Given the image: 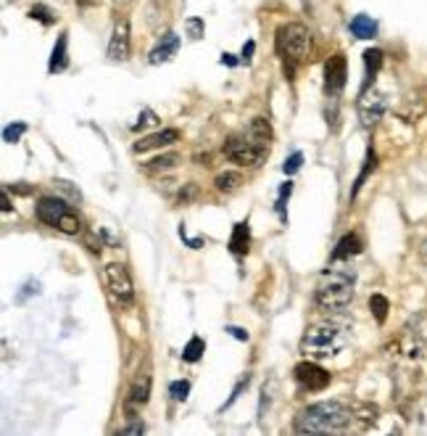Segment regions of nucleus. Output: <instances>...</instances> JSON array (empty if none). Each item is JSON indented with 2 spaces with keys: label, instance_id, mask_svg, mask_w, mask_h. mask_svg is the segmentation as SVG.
Wrapping results in <instances>:
<instances>
[{
  "label": "nucleus",
  "instance_id": "f257e3e1",
  "mask_svg": "<svg viewBox=\"0 0 427 436\" xmlns=\"http://www.w3.org/2000/svg\"><path fill=\"white\" fill-rule=\"evenodd\" d=\"M356 421V405L343 400L317 402L306 410L298 412L296 431L298 434H338L345 426Z\"/></svg>",
  "mask_w": 427,
  "mask_h": 436
},
{
  "label": "nucleus",
  "instance_id": "f03ea898",
  "mask_svg": "<svg viewBox=\"0 0 427 436\" xmlns=\"http://www.w3.org/2000/svg\"><path fill=\"white\" fill-rule=\"evenodd\" d=\"M354 286H356V270L351 265L343 267H327L322 280L314 291V302L322 312L340 315L354 302Z\"/></svg>",
  "mask_w": 427,
  "mask_h": 436
},
{
  "label": "nucleus",
  "instance_id": "7ed1b4c3",
  "mask_svg": "<svg viewBox=\"0 0 427 436\" xmlns=\"http://www.w3.org/2000/svg\"><path fill=\"white\" fill-rule=\"evenodd\" d=\"M274 45H277V53L285 61V77L293 80L296 66L306 59L308 50H311V32H308V27L290 22V24H283L277 29Z\"/></svg>",
  "mask_w": 427,
  "mask_h": 436
},
{
  "label": "nucleus",
  "instance_id": "20e7f679",
  "mask_svg": "<svg viewBox=\"0 0 427 436\" xmlns=\"http://www.w3.org/2000/svg\"><path fill=\"white\" fill-rule=\"evenodd\" d=\"M345 341H348V328L335 326V323H322V326H311L304 333L301 351L308 357H317V360H327L343 349Z\"/></svg>",
  "mask_w": 427,
  "mask_h": 436
},
{
  "label": "nucleus",
  "instance_id": "39448f33",
  "mask_svg": "<svg viewBox=\"0 0 427 436\" xmlns=\"http://www.w3.org/2000/svg\"><path fill=\"white\" fill-rule=\"evenodd\" d=\"M225 157L240 167H259L267 159V145H259L248 135H232L225 143Z\"/></svg>",
  "mask_w": 427,
  "mask_h": 436
},
{
  "label": "nucleus",
  "instance_id": "423d86ee",
  "mask_svg": "<svg viewBox=\"0 0 427 436\" xmlns=\"http://www.w3.org/2000/svg\"><path fill=\"white\" fill-rule=\"evenodd\" d=\"M103 278H106V289L111 293V299L119 307H132L135 304V283H132V275L127 267L119 265V262H111V265H106Z\"/></svg>",
  "mask_w": 427,
  "mask_h": 436
},
{
  "label": "nucleus",
  "instance_id": "0eeeda50",
  "mask_svg": "<svg viewBox=\"0 0 427 436\" xmlns=\"http://www.w3.org/2000/svg\"><path fill=\"white\" fill-rule=\"evenodd\" d=\"M388 111V98L380 90H367L359 96V119L364 127H375Z\"/></svg>",
  "mask_w": 427,
  "mask_h": 436
},
{
  "label": "nucleus",
  "instance_id": "6e6552de",
  "mask_svg": "<svg viewBox=\"0 0 427 436\" xmlns=\"http://www.w3.org/2000/svg\"><path fill=\"white\" fill-rule=\"evenodd\" d=\"M345 80H348V61L343 53H335L324 64V93L330 98H338L343 93Z\"/></svg>",
  "mask_w": 427,
  "mask_h": 436
},
{
  "label": "nucleus",
  "instance_id": "1a4fd4ad",
  "mask_svg": "<svg viewBox=\"0 0 427 436\" xmlns=\"http://www.w3.org/2000/svg\"><path fill=\"white\" fill-rule=\"evenodd\" d=\"M403 341H406V354L412 360H419L422 357V349H425L427 341V317L422 312H417L406 328H403Z\"/></svg>",
  "mask_w": 427,
  "mask_h": 436
},
{
  "label": "nucleus",
  "instance_id": "9d476101",
  "mask_svg": "<svg viewBox=\"0 0 427 436\" xmlns=\"http://www.w3.org/2000/svg\"><path fill=\"white\" fill-rule=\"evenodd\" d=\"M293 376H296V381L301 384L304 388H308V391H322V388L330 386L332 376L322 368V365L317 363H298L296 370H293Z\"/></svg>",
  "mask_w": 427,
  "mask_h": 436
},
{
  "label": "nucleus",
  "instance_id": "9b49d317",
  "mask_svg": "<svg viewBox=\"0 0 427 436\" xmlns=\"http://www.w3.org/2000/svg\"><path fill=\"white\" fill-rule=\"evenodd\" d=\"M130 59V22L127 19H119L114 24L111 40H108V61L121 64V61Z\"/></svg>",
  "mask_w": 427,
  "mask_h": 436
},
{
  "label": "nucleus",
  "instance_id": "f8f14e48",
  "mask_svg": "<svg viewBox=\"0 0 427 436\" xmlns=\"http://www.w3.org/2000/svg\"><path fill=\"white\" fill-rule=\"evenodd\" d=\"M66 212H69L66 201H63V198H56V196H43L35 206L37 219L45 222V225H50V228H59L61 217H63Z\"/></svg>",
  "mask_w": 427,
  "mask_h": 436
},
{
  "label": "nucleus",
  "instance_id": "ddd939ff",
  "mask_svg": "<svg viewBox=\"0 0 427 436\" xmlns=\"http://www.w3.org/2000/svg\"><path fill=\"white\" fill-rule=\"evenodd\" d=\"M179 138H182V133H179L177 127H164V130H158V133L140 138L132 148H135V154H148V151H153V148H166V145L177 143Z\"/></svg>",
  "mask_w": 427,
  "mask_h": 436
},
{
  "label": "nucleus",
  "instance_id": "4468645a",
  "mask_svg": "<svg viewBox=\"0 0 427 436\" xmlns=\"http://www.w3.org/2000/svg\"><path fill=\"white\" fill-rule=\"evenodd\" d=\"M151 373H140V376L132 381L130 397H127V415L135 418V410H140L145 402L151 400Z\"/></svg>",
  "mask_w": 427,
  "mask_h": 436
},
{
  "label": "nucleus",
  "instance_id": "2eb2a0df",
  "mask_svg": "<svg viewBox=\"0 0 427 436\" xmlns=\"http://www.w3.org/2000/svg\"><path fill=\"white\" fill-rule=\"evenodd\" d=\"M69 66V35L61 32L56 45H53V53H50V61H47V72L50 74H61L66 72Z\"/></svg>",
  "mask_w": 427,
  "mask_h": 436
},
{
  "label": "nucleus",
  "instance_id": "dca6fc26",
  "mask_svg": "<svg viewBox=\"0 0 427 436\" xmlns=\"http://www.w3.org/2000/svg\"><path fill=\"white\" fill-rule=\"evenodd\" d=\"M179 50V37L174 32H166L161 40H158V45L151 50V64H166L169 59H174Z\"/></svg>",
  "mask_w": 427,
  "mask_h": 436
},
{
  "label": "nucleus",
  "instance_id": "f3484780",
  "mask_svg": "<svg viewBox=\"0 0 427 436\" xmlns=\"http://www.w3.org/2000/svg\"><path fill=\"white\" fill-rule=\"evenodd\" d=\"M361 254V238L356 235V233H348L343 235L338 246H335V252H332L330 262H345V259H351V256Z\"/></svg>",
  "mask_w": 427,
  "mask_h": 436
},
{
  "label": "nucleus",
  "instance_id": "a211bd4d",
  "mask_svg": "<svg viewBox=\"0 0 427 436\" xmlns=\"http://www.w3.org/2000/svg\"><path fill=\"white\" fill-rule=\"evenodd\" d=\"M380 66H382V50L380 48H369L364 50V85H361V93H367L375 77H377Z\"/></svg>",
  "mask_w": 427,
  "mask_h": 436
},
{
  "label": "nucleus",
  "instance_id": "6ab92c4d",
  "mask_svg": "<svg viewBox=\"0 0 427 436\" xmlns=\"http://www.w3.org/2000/svg\"><path fill=\"white\" fill-rule=\"evenodd\" d=\"M348 29H351V35L356 40H372V37L377 35V22L372 16H367V13H359V16L351 19Z\"/></svg>",
  "mask_w": 427,
  "mask_h": 436
},
{
  "label": "nucleus",
  "instance_id": "aec40b11",
  "mask_svg": "<svg viewBox=\"0 0 427 436\" xmlns=\"http://www.w3.org/2000/svg\"><path fill=\"white\" fill-rule=\"evenodd\" d=\"M250 249V231L248 222H237L232 228V238H230V252L235 256H246Z\"/></svg>",
  "mask_w": 427,
  "mask_h": 436
},
{
  "label": "nucleus",
  "instance_id": "412c9836",
  "mask_svg": "<svg viewBox=\"0 0 427 436\" xmlns=\"http://www.w3.org/2000/svg\"><path fill=\"white\" fill-rule=\"evenodd\" d=\"M248 138L256 140L259 145H269V140H272V124H269V119L256 117V119L248 124Z\"/></svg>",
  "mask_w": 427,
  "mask_h": 436
},
{
  "label": "nucleus",
  "instance_id": "4be33fe9",
  "mask_svg": "<svg viewBox=\"0 0 427 436\" xmlns=\"http://www.w3.org/2000/svg\"><path fill=\"white\" fill-rule=\"evenodd\" d=\"M179 161V154H164V157H156L151 159L148 164H142V170L148 172V175H158V172H169V170H174Z\"/></svg>",
  "mask_w": 427,
  "mask_h": 436
},
{
  "label": "nucleus",
  "instance_id": "5701e85b",
  "mask_svg": "<svg viewBox=\"0 0 427 436\" xmlns=\"http://www.w3.org/2000/svg\"><path fill=\"white\" fill-rule=\"evenodd\" d=\"M375 167H377V157H375V148L369 145V148H367V159H364V167H361V172H359V177H356V182H354V191H351V201H354L356 196H359L361 185H364V180L369 177V172H375Z\"/></svg>",
  "mask_w": 427,
  "mask_h": 436
},
{
  "label": "nucleus",
  "instance_id": "b1692460",
  "mask_svg": "<svg viewBox=\"0 0 427 436\" xmlns=\"http://www.w3.org/2000/svg\"><path fill=\"white\" fill-rule=\"evenodd\" d=\"M369 310H372L375 320L382 326V323L388 320V312H391V302H388L382 293H372V296H369Z\"/></svg>",
  "mask_w": 427,
  "mask_h": 436
},
{
  "label": "nucleus",
  "instance_id": "393cba45",
  "mask_svg": "<svg viewBox=\"0 0 427 436\" xmlns=\"http://www.w3.org/2000/svg\"><path fill=\"white\" fill-rule=\"evenodd\" d=\"M203 351H206V341L201 336H193V339L185 344V349H182V360L185 363H198L203 357Z\"/></svg>",
  "mask_w": 427,
  "mask_h": 436
},
{
  "label": "nucleus",
  "instance_id": "a878e982",
  "mask_svg": "<svg viewBox=\"0 0 427 436\" xmlns=\"http://www.w3.org/2000/svg\"><path fill=\"white\" fill-rule=\"evenodd\" d=\"M240 182H243V175H240V172H222V175H216L214 185H216V191H222V194H232Z\"/></svg>",
  "mask_w": 427,
  "mask_h": 436
},
{
  "label": "nucleus",
  "instance_id": "bb28decb",
  "mask_svg": "<svg viewBox=\"0 0 427 436\" xmlns=\"http://www.w3.org/2000/svg\"><path fill=\"white\" fill-rule=\"evenodd\" d=\"M29 19H35V22H40V24H45V27H50V24H56V11L53 8H47L45 3H35L32 8H29Z\"/></svg>",
  "mask_w": 427,
  "mask_h": 436
},
{
  "label": "nucleus",
  "instance_id": "cd10ccee",
  "mask_svg": "<svg viewBox=\"0 0 427 436\" xmlns=\"http://www.w3.org/2000/svg\"><path fill=\"white\" fill-rule=\"evenodd\" d=\"M59 231L61 233H66V235H77V233L82 231V222H80V217L74 215V212H66L63 217H61V222H59Z\"/></svg>",
  "mask_w": 427,
  "mask_h": 436
},
{
  "label": "nucleus",
  "instance_id": "c85d7f7f",
  "mask_svg": "<svg viewBox=\"0 0 427 436\" xmlns=\"http://www.w3.org/2000/svg\"><path fill=\"white\" fill-rule=\"evenodd\" d=\"M24 133H27V122H13L3 130V143H19Z\"/></svg>",
  "mask_w": 427,
  "mask_h": 436
},
{
  "label": "nucleus",
  "instance_id": "c756f323",
  "mask_svg": "<svg viewBox=\"0 0 427 436\" xmlns=\"http://www.w3.org/2000/svg\"><path fill=\"white\" fill-rule=\"evenodd\" d=\"M185 32H188L190 40H201V37L206 35V24H203L201 16H190V19H185Z\"/></svg>",
  "mask_w": 427,
  "mask_h": 436
},
{
  "label": "nucleus",
  "instance_id": "7c9ffc66",
  "mask_svg": "<svg viewBox=\"0 0 427 436\" xmlns=\"http://www.w3.org/2000/svg\"><path fill=\"white\" fill-rule=\"evenodd\" d=\"M290 194H293V182L287 180V182H283V185H280V196H277V215H280V219H283V222H287V215H285V204H287Z\"/></svg>",
  "mask_w": 427,
  "mask_h": 436
},
{
  "label": "nucleus",
  "instance_id": "2f4dec72",
  "mask_svg": "<svg viewBox=\"0 0 427 436\" xmlns=\"http://www.w3.org/2000/svg\"><path fill=\"white\" fill-rule=\"evenodd\" d=\"M190 394V381H172L169 384V397L174 402H185Z\"/></svg>",
  "mask_w": 427,
  "mask_h": 436
},
{
  "label": "nucleus",
  "instance_id": "473e14b6",
  "mask_svg": "<svg viewBox=\"0 0 427 436\" xmlns=\"http://www.w3.org/2000/svg\"><path fill=\"white\" fill-rule=\"evenodd\" d=\"M301 164H304V154L301 151H296V154H290V157L285 159V164H283V172L290 177V175H296L298 170H301Z\"/></svg>",
  "mask_w": 427,
  "mask_h": 436
},
{
  "label": "nucleus",
  "instance_id": "72a5a7b5",
  "mask_svg": "<svg viewBox=\"0 0 427 436\" xmlns=\"http://www.w3.org/2000/svg\"><path fill=\"white\" fill-rule=\"evenodd\" d=\"M156 122H158V117H156L153 111L151 109H145L140 114V119H137V124H132V130H135V133H137V130H142V127H151V124H156Z\"/></svg>",
  "mask_w": 427,
  "mask_h": 436
},
{
  "label": "nucleus",
  "instance_id": "f704fd0d",
  "mask_svg": "<svg viewBox=\"0 0 427 436\" xmlns=\"http://www.w3.org/2000/svg\"><path fill=\"white\" fill-rule=\"evenodd\" d=\"M248 381H250L248 376H246V378H240V384H237V386L232 388V397H230V400L225 402V407H232V402H235L237 397H240V394H243V388H248ZM225 407H222V410H225Z\"/></svg>",
  "mask_w": 427,
  "mask_h": 436
},
{
  "label": "nucleus",
  "instance_id": "c9c22d12",
  "mask_svg": "<svg viewBox=\"0 0 427 436\" xmlns=\"http://www.w3.org/2000/svg\"><path fill=\"white\" fill-rule=\"evenodd\" d=\"M225 330H227V333H230V336H232V339H237V341H248V330H246V328L227 326Z\"/></svg>",
  "mask_w": 427,
  "mask_h": 436
},
{
  "label": "nucleus",
  "instance_id": "e433bc0d",
  "mask_svg": "<svg viewBox=\"0 0 427 436\" xmlns=\"http://www.w3.org/2000/svg\"><path fill=\"white\" fill-rule=\"evenodd\" d=\"M195 194H198V185H185V191H179V204H185V201H190V198H195Z\"/></svg>",
  "mask_w": 427,
  "mask_h": 436
},
{
  "label": "nucleus",
  "instance_id": "4c0bfd02",
  "mask_svg": "<svg viewBox=\"0 0 427 436\" xmlns=\"http://www.w3.org/2000/svg\"><path fill=\"white\" fill-rule=\"evenodd\" d=\"M253 50H256V43H253V40H248V43L243 45V53H240V59L246 61V64H250V59H253Z\"/></svg>",
  "mask_w": 427,
  "mask_h": 436
},
{
  "label": "nucleus",
  "instance_id": "58836bf2",
  "mask_svg": "<svg viewBox=\"0 0 427 436\" xmlns=\"http://www.w3.org/2000/svg\"><path fill=\"white\" fill-rule=\"evenodd\" d=\"M145 431V426L137 421V423H130V426H124V428H119V434H142Z\"/></svg>",
  "mask_w": 427,
  "mask_h": 436
},
{
  "label": "nucleus",
  "instance_id": "ea45409f",
  "mask_svg": "<svg viewBox=\"0 0 427 436\" xmlns=\"http://www.w3.org/2000/svg\"><path fill=\"white\" fill-rule=\"evenodd\" d=\"M0 204H3V215H8L13 206H11V198H8V188H3V194H0Z\"/></svg>",
  "mask_w": 427,
  "mask_h": 436
},
{
  "label": "nucleus",
  "instance_id": "a19ab883",
  "mask_svg": "<svg viewBox=\"0 0 427 436\" xmlns=\"http://www.w3.org/2000/svg\"><path fill=\"white\" fill-rule=\"evenodd\" d=\"M222 64H227V66H237V56H232V53H222Z\"/></svg>",
  "mask_w": 427,
  "mask_h": 436
},
{
  "label": "nucleus",
  "instance_id": "79ce46f5",
  "mask_svg": "<svg viewBox=\"0 0 427 436\" xmlns=\"http://www.w3.org/2000/svg\"><path fill=\"white\" fill-rule=\"evenodd\" d=\"M182 238H185V235H182ZM185 241H188L190 249H201L203 246V238H185Z\"/></svg>",
  "mask_w": 427,
  "mask_h": 436
},
{
  "label": "nucleus",
  "instance_id": "37998d69",
  "mask_svg": "<svg viewBox=\"0 0 427 436\" xmlns=\"http://www.w3.org/2000/svg\"><path fill=\"white\" fill-rule=\"evenodd\" d=\"M114 3H117V6H127V3H130V0H114Z\"/></svg>",
  "mask_w": 427,
  "mask_h": 436
}]
</instances>
